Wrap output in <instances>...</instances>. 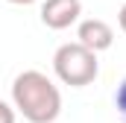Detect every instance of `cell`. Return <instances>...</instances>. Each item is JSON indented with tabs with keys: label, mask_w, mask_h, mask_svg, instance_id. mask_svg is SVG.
Masks as SVG:
<instances>
[{
	"label": "cell",
	"mask_w": 126,
	"mask_h": 123,
	"mask_svg": "<svg viewBox=\"0 0 126 123\" xmlns=\"http://www.w3.org/2000/svg\"><path fill=\"white\" fill-rule=\"evenodd\" d=\"M117 24H120V30L126 32V3L120 6V12H117Z\"/></svg>",
	"instance_id": "7"
},
{
	"label": "cell",
	"mask_w": 126,
	"mask_h": 123,
	"mask_svg": "<svg viewBox=\"0 0 126 123\" xmlns=\"http://www.w3.org/2000/svg\"><path fill=\"white\" fill-rule=\"evenodd\" d=\"M76 41L85 44V47L94 50V53H103V50H109V47L114 44V30H111L106 21H100V18H88V21L79 24Z\"/></svg>",
	"instance_id": "4"
},
{
	"label": "cell",
	"mask_w": 126,
	"mask_h": 123,
	"mask_svg": "<svg viewBox=\"0 0 126 123\" xmlns=\"http://www.w3.org/2000/svg\"><path fill=\"white\" fill-rule=\"evenodd\" d=\"M12 106L30 123H53L62 114V94L41 70H24L12 82Z\"/></svg>",
	"instance_id": "1"
},
{
	"label": "cell",
	"mask_w": 126,
	"mask_h": 123,
	"mask_svg": "<svg viewBox=\"0 0 126 123\" xmlns=\"http://www.w3.org/2000/svg\"><path fill=\"white\" fill-rule=\"evenodd\" d=\"M53 73L70 88H85L91 85L100 73V62L97 53L88 50L85 44L73 41V44H62L53 53Z\"/></svg>",
	"instance_id": "2"
},
{
	"label": "cell",
	"mask_w": 126,
	"mask_h": 123,
	"mask_svg": "<svg viewBox=\"0 0 126 123\" xmlns=\"http://www.w3.org/2000/svg\"><path fill=\"white\" fill-rule=\"evenodd\" d=\"M0 123H15V106L0 100Z\"/></svg>",
	"instance_id": "6"
},
{
	"label": "cell",
	"mask_w": 126,
	"mask_h": 123,
	"mask_svg": "<svg viewBox=\"0 0 126 123\" xmlns=\"http://www.w3.org/2000/svg\"><path fill=\"white\" fill-rule=\"evenodd\" d=\"M6 3H15V6H30V3H35V0H6Z\"/></svg>",
	"instance_id": "8"
},
{
	"label": "cell",
	"mask_w": 126,
	"mask_h": 123,
	"mask_svg": "<svg viewBox=\"0 0 126 123\" xmlns=\"http://www.w3.org/2000/svg\"><path fill=\"white\" fill-rule=\"evenodd\" d=\"M82 15V3L79 0H44L41 3V24L47 30H67L70 24H76Z\"/></svg>",
	"instance_id": "3"
},
{
	"label": "cell",
	"mask_w": 126,
	"mask_h": 123,
	"mask_svg": "<svg viewBox=\"0 0 126 123\" xmlns=\"http://www.w3.org/2000/svg\"><path fill=\"white\" fill-rule=\"evenodd\" d=\"M114 108H117V114H120V120L126 123V79L117 85V91H114Z\"/></svg>",
	"instance_id": "5"
}]
</instances>
